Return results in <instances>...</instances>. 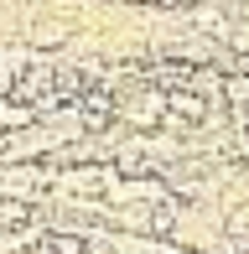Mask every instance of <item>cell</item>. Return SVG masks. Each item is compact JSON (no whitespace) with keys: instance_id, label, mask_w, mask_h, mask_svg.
Listing matches in <instances>:
<instances>
[{"instance_id":"obj_1","label":"cell","mask_w":249,"mask_h":254,"mask_svg":"<svg viewBox=\"0 0 249 254\" xmlns=\"http://www.w3.org/2000/svg\"><path fill=\"white\" fill-rule=\"evenodd\" d=\"M161 125H166V88H156V83L120 88V130L124 135H156Z\"/></svg>"},{"instance_id":"obj_2","label":"cell","mask_w":249,"mask_h":254,"mask_svg":"<svg viewBox=\"0 0 249 254\" xmlns=\"http://www.w3.org/2000/svg\"><path fill=\"white\" fill-rule=\"evenodd\" d=\"M26 42H31L37 52H58V47H67V42H73V26H67V21H31Z\"/></svg>"},{"instance_id":"obj_3","label":"cell","mask_w":249,"mask_h":254,"mask_svg":"<svg viewBox=\"0 0 249 254\" xmlns=\"http://www.w3.org/2000/svg\"><path fill=\"white\" fill-rule=\"evenodd\" d=\"M26 125H37V109H31V104H21V99H0V135L26 130Z\"/></svg>"}]
</instances>
